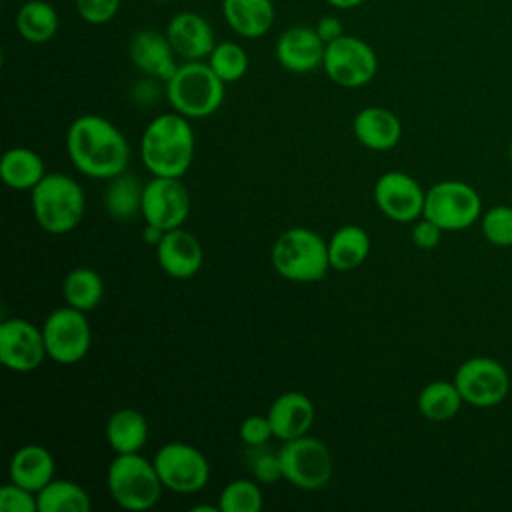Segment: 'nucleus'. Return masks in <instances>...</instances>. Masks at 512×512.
<instances>
[{"instance_id": "f257e3e1", "label": "nucleus", "mask_w": 512, "mask_h": 512, "mask_svg": "<svg viewBox=\"0 0 512 512\" xmlns=\"http://www.w3.org/2000/svg\"><path fill=\"white\" fill-rule=\"evenodd\" d=\"M66 152L78 172L98 180H110L126 172L130 162L126 136L116 124L98 114H82L70 124Z\"/></svg>"}, {"instance_id": "f03ea898", "label": "nucleus", "mask_w": 512, "mask_h": 512, "mask_svg": "<svg viewBox=\"0 0 512 512\" xmlns=\"http://www.w3.org/2000/svg\"><path fill=\"white\" fill-rule=\"evenodd\" d=\"M190 118L166 112L148 122L140 138V158L152 176L182 178L194 160Z\"/></svg>"}, {"instance_id": "7ed1b4c3", "label": "nucleus", "mask_w": 512, "mask_h": 512, "mask_svg": "<svg viewBox=\"0 0 512 512\" xmlns=\"http://www.w3.org/2000/svg\"><path fill=\"white\" fill-rule=\"evenodd\" d=\"M30 200L38 226L48 234H68L74 230L86 208L82 186L62 172H46L30 190Z\"/></svg>"}, {"instance_id": "20e7f679", "label": "nucleus", "mask_w": 512, "mask_h": 512, "mask_svg": "<svg viewBox=\"0 0 512 512\" xmlns=\"http://www.w3.org/2000/svg\"><path fill=\"white\" fill-rule=\"evenodd\" d=\"M270 260L282 278L304 284L322 280L332 268L328 258V242L304 226L284 230L272 244Z\"/></svg>"}, {"instance_id": "39448f33", "label": "nucleus", "mask_w": 512, "mask_h": 512, "mask_svg": "<svg viewBox=\"0 0 512 512\" xmlns=\"http://www.w3.org/2000/svg\"><path fill=\"white\" fill-rule=\"evenodd\" d=\"M166 98L186 118H206L224 102V82L208 62L186 60L166 80Z\"/></svg>"}, {"instance_id": "423d86ee", "label": "nucleus", "mask_w": 512, "mask_h": 512, "mask_svg": "<svg viewBox=\"0 0 512 512\" xmlns=\"http://www.w3.org/2000/svg\"><path fill=\"white\" fill-rule=\"evenodd\" d=\"M106 486L112 500L132 512L152 508L164 488L154 462L140 452L116 454L106 470Z\"/></svg>"}, {"instance_id": "0eeeda50", "label": "nucleus", "mask_w": 512, "mask_h": 512, "mask_svg": "<svg viewBox=\"0 0 512 512\" xmlns=\"http://www.w3.org/2000/svg\"><path fill=\"white\" fill-rule=\"evenodd\" d=\"M424 218L444 232L470 228L482 216V200L476 188L462 180H442L426 190Z\"/></svg>"}, {"instance_id": "6e6552de", "label": "nucleus", "mask_w": 512, "mask_h": 512, "mask_svg": "<svg viewBox=\"0 0 512 512\" xmlns=\"http://www.w3.org/2000/svg\"><path fill=\"white\" fill-rule=\"evenodd\" d=\"M282 474L300 490H318L328 484L334 472V462L328 446L314 436L286 440L280 448Z\"/></svg>"}, {"instance_id": "1a4fd4ad", "label": "nucleus", "mask_w": 512, "mask_h": 512, "mask_svg": "<svg viewBox=\"0 0 512 512\" xmlns=\"http://www.w3.org/2000/svg\"><path fill=\"white\" fill-rule=\"evenodd\" d=\"M452 382L456 384L464 404L476 408H492L506 400L510 392V374L502 362L488 356H472L464 360Z\"/></svg>"}, {"instance_id": "9d476101", "label": "nucleus", "mask_w": 512, "mask_h": 512, "mask_svg": "<svg viewBox=\"0 0 512 512\" xmlns=\"http://www.w3.org/2000/svg\"><path fill=\"white\" fill-rule=\"evenodd\" d=\"M322 68L336 86L360 88L376 76L378 58L368 42L342 34L326 44Z\"/></svg>"}, {"instance_id": "9b49d317", "label": "nucleus", "mask_w": 512, "mask_h": 512, "mask_svg": "<svg viewBox=\"0 0 512 512\" xmlns=\"http://www.w3.org/2000/svg\"><path fill=\"white\" fill-rule=\"evenodd\" d=\"M46 354L58 364L80 362L92 344V330L86 312L62 306L50 312L42 324Z\"/></svg>"}, {"instance_id": "f8f14e48", "label": "nucleus", "mask_w": 512, "mask_h": 512, "mask_svg": "<svg viewBox=\"0 0 512 512\" xmlns=\"http://www.w3.org/2000/svg\"><path fill=\"white\" fill-rule=\"evenodd\" d=\"M156 472L164 488L178 494L202 490L210 478L208 458L188 442H168L154 454Z\"/></svg>"}, {"instance_id": "ddd939ff", "label": "nucleus", "mask_w": 512, "mask_h": 512, "mask_svg": "<svg viewBox=\"0 0 512 512\" xmlns=\"http://www.w3.org/2000/svg\"><path fill=\"white\" fill-rule=\"evenodd\" d=\"M146 224L164 232L180 228L190 214V194L180 178L152 176L144 184L142 212Z\"/></svg>"}, {"instance_id": "4468645a", "label": "nucleus", "mask_w": 512, "mask_h": 512, "mask_svg": "<svg viewBox=\"0 0 512 512\" xmlns=\"http://www.w3.org/2000/svg\"><path fill=\"white\" fill-rule=\"evenodd\" d=\"M426 190L406 172L388 170L374 182V202L378 210L394 222H414L424 212Z\"/></svg>"}, {"instance_id": "2eb2a0df", "label": "nucleus", "mask_w": 512, "mask_h": 512, "mask_svg": "<svg viewBox=\"0 0 512 512\" xmlns=\"http://www.w3.org/2000/svg\"><path fill=\"white\" fill-rule=\"evenodd\" d=\"M42 328L24 318H8L0 324V362L12 372H32L46 358Z\"/></svg>"}, {"instance_id": "dca6fc26", "label": "nucleus", "mask_w": 512, "mask_h": 512, "mask_svg": "<svg viewBox=\"0 0 512 512\" xmlns=\"http://www.w3.org/2000/svg\"><path fill=\"white\" fill-rule=\"evenodd\" d=\"M326 44L310 26H292L276 40L278 64L294 74H308L322 66Z\"/></svg>"}, {"instance_id": "f3484780", "label": "nucleus", "mask_w": 512, "mask_h": 512, "mask_svg": "<svg viewBox=\"0 0 512 512\" xmlns=\"http://www.w3.org/2000/svg\"><path fill=\"white\" fill-rule=\"evenodd\" d=\"M128 54L132 64L154 80H168L178 64H176V52L166 36L152 28H142L132 34L128 44Z\"/></svg>"}, {"instance_id": "a211bd4d", "label": "nucleus", "mask_w": 512, "mask_h": 512, "mask_svg": "<svg viewBox=\"0 0 512 512\" xmlns=\"http://www.w3.org/2000/svg\"><path fill=\"white\" fill-rule=\"evenodd\" d=\"M156 260L168 276L186 280L202 268L204 252L198 238L180 226L164 232L156 244Z\"/></svg>"}, {"instance_id": "6ab92c4d", "label": "nucleus", "mask_w": 512, "mask_h": 512, "mask_svg": "<svg viewBox=\"0 0 512 512\" xmlns=\"http://www.w3.org/2000/svg\"><path fill=\"white\" fill-rule=\"evenodd\" d=\"M166 36L176 52L184 60L208 58L216 46L214 30L210 22L196 12H178L166 26Z\"/></svg>"}, {"instance_id": "aec40b11", "label": "nucleus", "mask_w": 512, "mask_h": 512, "mask_svg": "<svg viewBox=\"0 0 512 512\" xmlns=\"http://www.w3.org/2000/svg\"><path fill=\"white\" fill-rule=\"evenodd\" d=\"M266 416L274 438L286 442L308 434L314 424V404L306 394L292 390L276 396Z\"/></svg>"}, {"instance_id": "412c9836", "label": "nucleus", "mask_w": 512, "mask_h": 512, "mask_svg": "<svg viewBox=\"0 0 512 512\" xmlns=\"http://www.w3.org/2000/svg\"><path fill=\"white\" fill-rule=\"evenodd\" d=\"M352 132L364 148L384 152L400 142L402 124L392 110L382 106H366L354 116Z\"/></svg>"}, {"instance_id": "4be33fe9", "label": "nucleus", "mask_w": 512, "mask_h": 512, "mask_svg": "<svg viewBox=\"0 0 512 512\" xmlns=\"http://www.w3.org/2000/svg\"><path fill=\"white\" fill-rule=\"evenodd\" d=\"M54 470V456L42 444L20 446L8 464L10 482L32 492H40L54 478Z\"/></svg>"}, {"instance_id": "5701e85b", "label": "nucleus", "mask_w": 512, "mask_h": 512, "mask_svg": "<svg viewBox=\"0 0 512 512\" xmlns=\"http://www.w3.org/2000/svg\"><path fill=\"white\" fill-rule=\"evenodd\" d=\"M222 14L242 38H260L274 24L272 0H222Z\"/></svg>"}, {"instance_id": "b1692460", "label": "nucleus", "mask_w": 512, "mask_h": 512, "mask_svg": "<svg viewBox=\"0 0 512 512\" xmlns=\"http://www.w3.org/2000/svg\"><path fill=\"white\" fill-rule=\"evenodd\" d=\"M104 434L116 454L140 452L148 440L146 416L136 408H120L110 414Z\"/></svg>"}, {"instance_id": "393cba45", "label": "nucleus", "mask_w": 512, "mask_h": 512, "mask_svg": "<svg viewBox=\"0 0 512 512\" xmlns=\"http://www.w3.org/2000/svg\"><path fill=\"white\" fill-rule=\"evenodd\" d=\"M0 176L8 188L32 190L46 176V166L42 156L32 148L14 146L0 160Z\"/></svg>"}, {"instance_id": "a878e982", "label": "nucleus", "mask_w": 512, "mask_h": 512, "mask_svg": "<svg viewBox=\"0 0 512 512\" xmlns=\"http://www.w3.org/2000/svg\"><path fill=\"white\" fill-rule=\"evenodd\" d=\"M370 252V236L362 226L346 224L338 228L328 240L330 266L338 272L358 268Z\"/></svg>"}, {"instance_id": "bb28decb", "label": "nucleus", "mask_w": 512, "mask_h": 512, "mask_svg": "<svg viewBox=\"0 0 512 512\" xmlns=\"http://www.w3.org/2000/svg\"><path fill=\"white\" fill-rule=\"evenodd\" d=\"M144 182L130 172H122L108 180L104 190V208L114 220H132L142 212Z\"/></svg>"}, {"instance_id": "cd10ccee", "label": "nucleus", "mask_w": 512, "mask_h": 512, "mask_svg": "<svg viewBox=\"0 0 512 512\" xmlns=\"http://www.w3.org/2000/svg\"><path fill=\"white\" fill-rule=\"evenodd\" d=\"M16 28L30 44H46L58 30V12L46 0H28L18 8Z\"/></svg>"}, {"instance_id": "c85d7f7f", "label": "nucleus", "mask_w": 512, "mask_h": 512, "mask_svg": "<svg viewBox=\"0 0 512 512\" xmlns=\"http://www.w3.org/2000/svg\"><path fill=\"white\" fill-rule=\"evenodd\" d=\"M464 404L454 382L448 380H432L428 382L416 400L420 414L430 422H446L452 420L460 406Z\"/></svg>"}, {"instance_id": "c756f323", "label": "nucleus", "mask_w": 512, "mask_h": 512, "mask_svg": "<svg viewBox=\"0 0 512 512\" xmlns=\"http://www.w3.org/2000/svg\"><path fill=\"white\" fill-rule=\"evenodd\" d=\"M62 296L68 306L90 312L100 304L104 296V282L96 270L78 266L64 276Z\"/></svg>"}, {"instance_id": "7c9ffc66", "label": "nucleus", "mask_w": 512, "mask_h": 512, "mask_svg": "<svg viewBox=\"0 0 512 512\" xmlns=\"http://www.w3.org/2000/svg\"><path fill=\"white\" fill-rule=\"evenodd\" d=\"M38 496V512H88L92 508L88 492L72 480L52 478Z\"/></svg>"}, {"instance_id": "2f4dec72", "label": "nucleus", "mask_w": 512, "mask_h": 512, "mask_svg": "<svg viewBox=\"0 0 512 512\" xmlns=\"http://www.w3.org/2000/svg\"><path fill=\"white\" fill-rule=\"evenodd\" d=\"M262 506L264 498L256 480H232L218 496L220 512H260Z\"/></svg>"}, {"instance_id": "473e14b6", "label": "nucleus", "mask_w": 512, "mask_h": 512, "mask_svg": "<svg viewBox=\"0 0 512 512\" xmlns=\"http://www.w3.org/2000/svg\"><path fill=\"white\" fill-rule=\"evenodd\" d=\"M210 68L216 72V76L228 84L240 80L248 70V54L246 50L236 42H218L214 50L208 56Z\"/></svg>"}, {"instance_id": "72a5a7b5", "label": "nucleus", "mask_w": 512, "mask_h": 512, "mask_svg": "<svg viewBox=\"0 0 512 512\" xmlns=\"http://www.w3.org/2000/svg\"><path fill=\"white\" fill-rule=\"evenodd\" d=\"M244 458H246V468L256 482L272 484V482L284 480L280 450H272L268 444L248 446Z\"/></svg>"}, {"instance_id": "f704fd0d", "label": "nucleus", "mask_w": 512, "mask_h": 512, "mask_svg": "<svg viewBox=\"0 0 512 512\" xmlns=\"http://www.w3.org/2000/svg\"><path fill=\"white\" fill-rule=\"evenodd\" d=\"M484 238L500 248L512 246V206L496 204L480 216Z\"/></svg>"}, {"instance_id": "c9c22d12", "label": "nucleus", "mask_w": 512, "mask_h": 512, "mask_svg": "<svg viewBox=\"0 0 512 512\" xmlns=\"http://www.w3.org/2000/svg\"><path fill=\"white\" fill-rule=\"evenodd\" d=\"M0 510L2 512H38V496L36 492L10 482L0 488Z\"/></svg>"}, {"instance_id": "e433bc0d", "label": "nucleus", "mask_w": 512, "mask_h": 512, "mask_svg": "<svg viewBox=\"0 0 512 512\" xmlns=\"http://www.w3.org/2000/svg\"><path fill=\"white\" fill-rule=\"evenodd\" d=\"M120 2L122 0H74L78 16L84 22L96 24V26L110 22L118 12Z\"/></svg>"}, {"instance_id": "4c0bfd02", "label": "nucleus", "mask_w": 512, "mask_h": 512, "mask_svg": "<svg viewBox=\"0 0 512 512\" xmlns=\"http://www.w3.org/2000/svg\"><path fill=\"white\" fill-rule=\"evenodd\" d=\"M238 436L246 446H262L268 444V440L274 436L268 416L252 414L246 416L238 428Z\"/></svg>"}, {"instance_id": "58836bf2", "label": "nucleus", "mask_w": 512, "mask_h": 512, "mask_svg": "<svg viewBox=\"0 0 512 512\" xmlns=\"http://www.w3.org/2000/svg\"><path fill=\"white\" fill-rule=\"evenodd\" d=\"M442 228L438 224H434L432 220L420 216L418 220H414V226L410 230V236H412V242L414 246L422 248V250H432L440 244V238H442Z\"/></svg>"}, {"instance_id": "ea45409f", "label": "nucleus", "mask_w": 512, "mask_h": 512, "mask_svg": "<svg viewBox=\"0 0 512 512\" xmlns=\"http://www.w3.org/2000/svg\"><path fill=\"white\" fill-rule=\"evenodd\" d=\"M314 30L318 32V36L322 38L324 44H328V42H332V40H336V38H340V36L344 34L342 22H340L336 16H322V18L316 22Z\"/></svg>"}, {"instance_id": "a19ab883", "label": "nucleus", "mask_w": 512, "mask_h": 512, "mask_svg": "<svg viewBox=\"0 0 512 512\" xmlns=\"http://www.w3.org/2000/svg\"><path fill=\"white\" fill-rule=\"evenodd\" d=\"M162 236H164V230H160V228H156V226H152V224H146L144 230H142V238H144L148 244H152V246H156Z\"/></svg>"}, {"instance_id": "79ce46f5", "label": "nucleus", "mask_w": 512, "mask_h": 512, "mask_svg": "<svg viewBox=\"0 0 512 512\" xmlns=\"http://www.w3.org/2000/svg\"><path fill=\"white\" fill-rule=\"evenodd\" d=\"M330 6L340 8V10H348V8H356L360 6L364 0H326Z\"/></svg>"}, {"instance_id": "37998d69", "label": "nucleus", "mask_w": 512, "mask_h": 512, "mask_svg": "<svg viewBox=\"0 0 512 512\" xmlns=\"http://www.w3.org/2000/svg\"><path fill=\"white\" fill-rule=\"evenodd\" d=\"M508 158H510V164H512V140H510V146H508Z\"/></svg>"}, {"instance_id": "c03bdc74", "label": "nucleus", "mask_w": 512, "mask_h": 512, "mask_svg": "<svg viewBox=\"0 0 512 512\" xmlns=\"http://www.w3.org/2000/svg\"><path fill=\"white\" fill-rule=\"evenodd\" d=\"M152 2H172V0H152Z\"/></svg>"}]
</instances>
